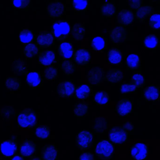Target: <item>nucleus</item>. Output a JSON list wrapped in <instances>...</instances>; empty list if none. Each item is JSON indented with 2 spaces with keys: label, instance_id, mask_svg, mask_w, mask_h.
<instances>
[{
  "label": "nucleus",
  "instance_id": "1",
  "mask_svg": "<svg viewBox=\"0 0 160 160\" xmlns=\"http://www.w3.org/2000/svg\"><path fill=\"white\" fill-rule=\"evenodd\" d=\"M52 28L53 35L56 40L62 42L68 39L71 28L69 20H56L53 22Z\"/></svg>",
  "mask_w": 160,
  "mask_h": 160
},
{
  "label": "nucleus",
  "instance_id": "2",
  "mask_svg": "<svg viewBox=\"0 0 160 160\" xmlns=\"http://www.w3.org/2000/svg\"><path fill=\"white\" fill-rule=\"evenodd\" d=\"M109 140L112 144L122 145L129 138V132L123 126H114L109 130Z\"/></svg>",
  "mask_w": 160,
  "mask_h": 160
},
{
  "label": "nucleus",
  "instance_id": "3",
  "mask_svg": "<svg viewBox=\"0 0 160 160\" xmlns=\"http://www.w3.org/2000/svg\"><path fill=\"white\" fill-rule=\"evenodd\" d=\"M95 152L100 159L109 160L114 154V145L108 140H101L97 144L95 148Z\"/></svg>",
  "mask_w": 160,
  "mask_h": 160
},
{
  "label": "nucleus",
  "instance_id": "4",
  "mask_svg": "<svg viewBox=\"0 0 160 160\" xmlns=\"http://www.w3.org/2000/svg\"><path fill=\"white\" fill-rule=\"evenodd\" d=\"M37 114L31 110L23 111L18 118V124L20 128H30L35 125L37 122Z\"/></svg>",
  "mask_w": 160,
  "mask_h": 160
},
{
  "label": "nucleus",
  "instance_id": "5",
  "mask_svg": "<svg viewBox=\"0 0 160 160\" xmlns=\"http://www.w3.org/2000/svg\"><path fill=\"white\" fill-rule=\"evenodd\" d=\"M94 136L91 132L88 131H80L76 137L77 146L80 149H88L94 142Z\"/></svg>",
  "mask_w": 160,
  "mask_h": 160
},
{
  "label": "nucleus",
  "instance_id": "6",
  "mask_svg": "<svg viewBox=\"0 0 160 160\" xmlns=\"http://www.w3.org/2000/svg\"><path fill=\"white\" fill-rule=\"evenodd\" d=\"M104 72L102 67L93 66L88 71L87 80L92 86H99L104 80Z\"/></svg>",
  "mask_w": 160,
  "mask_h": 160
},
{
  "label": "nucleus",
  "instance_id": "7",
  "mask_svg": "<svg viewBox=\"0 0 160 160\" xmlns=\"http://www.w3.org/2000/svg\"><path fill=\"white\" fill-rule=\"evenodd\" d=\"M77 88L76 85L73 81L65 80L57 85V93L62 98L74 97Z\"/></svg>",
  "mask_w": 160,
  "mask_h": 160
},
{
  "label": "nucleus",
  "instance_id": "8",
  "mask_svg": "<svg viewBox=\"0 0 160 160\" xmlns=\"http://www.w3.org/2000/svg\"><path fill=\"white\" fill-rule=\"evenodd\" d=\"M109 38L114 44H119L125 42L127 39L126 27L120 25L114 27L109 32Z\"/></svg>",
  "mask_w": 160,
  "mask_h": 160
},
{
  "label": "nucleus",
  "instance_id": "9",
  "mask_svg": "<svg viewBox=\"0 0 160 160\" xmlns=\"http://www.w3.org/2000/svg\"><path fill=\"white\" fill-rule=\"evenodd\" d=\"M148 153V146L146 143L136 142L131 148V156L133 160H145Z\"/></svg>",
  "mask_w": 160,
  "mask_h": 160
},
{
  "label": "nucleus",
  "instance_id": "10",
  "mask_svg": "<svg viewBox=\"0 0 160 160\" xmlns=\"http://www.w3.org/2000/svg\"><path fill=\"white\" fill-rule=\"evenodd\" d=\"M46 9L49 17L60 18L65 12V5L63 2L58 1L49 2L47 5Z\"/></svg>",
  "mask_w": 160,
  "mask_h": 160
},
{
  "label": "nucleus",
  "instance_id": "11",
  "mask_svg": "<svg viewBox=\"0 0 160 160\" xmlns=\"http://www.w3.org/2000/svg\"><path fill=\"white\" fill-rule=\"evenodd\" d=\"M74 48L70 42H61L58 47V54L60 58L63 60L72 59L74 56Z\"/></svg>",
  "mask_w": 160,
  "mask_h": 160
},
{
  "label": "nucleus",
  "instance_id": "12",
  "mask_svg": "<svg viewBox=\"0 0 160 160\" xmlns=\"http://www.w3.org/2000/svg\"><path fill=\"white\" fill-rule=\"evenodd\" d=\"M133 102L130 99H123L117 103L115 111L119 117H125L129 116L132 112Z\"/></svg>",
  "mask_w": 160,
  "mask_h": 160
},
{
  "label": "nucleus",
  "instance_id": "13",
  "mask_svg": "<svg viewBox=\"0 0 160 160\" xmlns=\"http://www.w3.org/2000/svg\"><path fill=\"white\" fill-rule=\"evenodd\" d=\"M74 61L78 66H87L91 62V53L85 48H79L75 51Z\"/></svg>",
  "mask_w": 160,
  "mask_h": 160
},
{
  "label": "nucleus",
  "instance_id": "14",
  "mask_svg": "<svg viewBox=\"0 0 160 160\" xmlns=\"http://www.w3.org/2000/svg\"><path fill=\"white\" fill-rule=\"evenodd\" d=\"M134 13L128 9L120 11L117 15V22L120 26L126 27L132 25L135 20Z\"/></svg>",
  "mask_w": 160,
  "mask_h": 160
},
{
  "label": "nucleus",
  "instance_id": "15",
  "mask_svg": "<svg viewBox=\"0 0 160 160\" xmlns=\"http://www.w3.org/2000/svg\"><path fill=\"white\" fill-rule=\"evenodd\" d=\"M124 78V72L120 69H108L104 77V80L111 84L120 83Z\"/></svg>",
  "mask_w": 160,
  "mask_h": 160
},
{
  "label": "nucleus",
  "instance_id": "16",
  "mask_svg": "<svg viewBox=\"0 0 160 160\" xmlns=\"http://www.w3.org/2000/svg\"><path fill=\"white\" fill-rule=\"evenodd\" d=\"M38 62L41 65L48 67L52 66L57 62V55L54 50H46L39 54Z\"/></svg>",
  "mask_w": 160,
  "mask_h": 160
},
{
  "label": "nucleus",
  "instance_id": "17",
  "mask_svg": "<svg viewBox=\"0 0 160 160\" xmlns=\"http://www.w3.org/2000/svg\"><path fill=\"white\" fill-rule=\"evenodd\" d=\"M54 37L53 33L48 32H42L35 39L36 44L42 48L50 47L54 44Z\"/></svg>",
  "mask_w": 160,
  "mask_h": 160
},
{
  "label": "nucleus",
  "instance_id": "18",
  "mask_svg": "<svg viewBox=\"0 0 160 160\" xmlns=\"http://www.w3.org/2000/svg\"><path fill=\"white\" fill-rule=\"evenodd\" d=\"M143 94V97L147 102L159 101L160 97V87L156 85H150L144 89Z\"/></svg>",
  "mask_w": 160,
  "mask_h": 160
},
{
  "label": "nucleus",
  "instance_id": "19",
  "mask_svg": "<svg viewBox=\"0 0 160 160\" xmlns=\"http://www.w3.org/2000/svg\"><path fill=\"white\" fill-rule=\"evenodd\" d=\"M93 92V88L89 85H80L77 88L74 98L78 100H86L88 99Z\"/></svg>",
  "mask_w": 160,
  "mask_h": 160
},
{
  "label": "nucleus",
  "instance_id": "20",
  "mask_svg": "<svg viewBox=\"0 0 160 160\" xmlns=\"http://www.w3.org/2000/svg\"><path fill=\"white\" fill-rule=\"evenodd\" d=\"M123 54L116 48H112L107 54L108 62L111 65H118L121 63Z\"/></svg>",
  "mask_w": 160,
  "mask_h": 160
},
{
  "label": "nucleus",
  "instance_id": "21",
  "mask_svg": "<svg viewBox=\"0 0 160 160\" xmlns=\"http://www.w3.org/2000/svg\"><path fill=\"white\" fill-rule=\"evenodd\" d=\"M17 149V144L12 140L3 141L1 144L0 150L2 153L6 157H11L14 155Z\"/></svg>",
  "mask_w": 160,
  "mask_h": 160
},
{
  "label": "nucleus",
  "instance_id": "22",
  "mask_svg": "<svg viewBox=\"0 0 160 160\" xmlns=\"http://www.w3.org/2000/svg\"><path fill=\"white\" fill-rule=\"evenodd\" d=\"M72 37L74 41H81L85 39L86 33L85 26L81 23H76L71 27Z\"/></svg>",
  "mask_w": 160,
  "mask_h": 160
},
{
  "label": "nucleus",
  "instance_id": "23",
  "mask_svg": "<svg viewBox=\"0 0 160 160\" xmlns=\"http://www.w3.org/2000/svg\"><path fill=\"white\" fill-rule=\"evenodd\" d=\"M26 81L29 88H36L42 82L41 73L39 72H29L26 74Z\"/></svg>",
  "mask_w": 160,
  "mask_h": 160
},
{
  "label": "nucleus",
  "instance_id": "24",
  "mask_svg": "<svg viewBox=\"0 0 160 160\" xmlns=\"http://www.w3.org/2000/svg\"><path fill=\"white\" fill-rule=\"evenodd\" d=\"M37 147L32 140H25L20 147V154L23 157H30L36 152Z\"/></svg>",
  "mask_w": 160,
  "mask_h": 160
},
{
  "label": "nucleus",
  "instance_id": "25",
  "mask_svg": "<svg viewBox=\"0 0 160 160\" xmlns=\"http://www.w3.org/2000/svg\"><path fill=\"white\" fill-rule=\"evenodd\" d=\"M58 152V150L54 144L46 145L42 151V159L43 160H57Z\"/></svg>",
  "mask_w": 160,
  "mask_h": 160
},
{
  "label": "nucleus",
  "instance_id": "26",
  "mask_svg": "<svg viewBox=\"0 0 160 160\" xmlns=\"http://www.w3.org/2000/svg\"><path fill=\"white\" fill-rule=\"evenodd\" d=\"M154 9L153 6L150 5L142 6L139 9L135 11V18L139 22H143L145 21L148 16H150L154 12Z\"/></svg>",
  "mask_w": 160,
  "mask_h": 160
},
{
  "label": "nucleus",
  "instance_id": "27",
  "mask_svg": "<svg viewBox=\"0 0 160 160\" xmlns=\"http://www.w3.org/2000/svg\"><path fill=\"white\" fill-rule=\"evenodd\" d=\"M117 7L115 4L109 1H105L101 8L102 16L106 18H110L116 14Z\"/></svg>",
  "mask_w": 160,
  "mask_h": 160
},
{
  "label": "nucleus",
  "instance_id": "28",
  "mask_svg": "<svg viewBox=\"0 0 160 160\" xmlns=\"http://www.w3.org/2000/svg\"><path fill=\"white\" fill-rule=\"evenodd\" d=\"M143 45L147 49H156L159 46V38L156 34L146 35L143 38Z\"/></svg>",
  "mask_w": 160,
  "mask_h": 160
},
{
  "label": "nucleus",
  "instance_id": "29",
  "mask_svg": "<svg viewBox=\"0 0 160 160\" xmlns=\"http://www.w3.org/2000/svg\"><path fill=\"white\" fill-rule=\"evenodd\" d=\"M127 68L132 71L139 69L140 66V57L136 53H132L127 56L125 61Z\"/></svg>",
  "mask_w": 160,
  "mask_h": 160
},
{
  "label": "nucleus",
  "instance_id": "30",
  "mask_svg": "<svg viewBox=\"0 0 160 160\" xmlns=\"http://www.w3.org/2000/svg\"><path fill=\"white\" fill-rule=\"evenodd\" d=\"M107 40L102 36L93 37L90 42L91 48L92 51L100 52L103 51L106 46Z\"/></svg>",
  "mask_w": 160,
  "mask_h": 160
},
{
  "label": "nucleus",
  "instance_id": "31",
  "mask_svg": "<svg viewBox=\"0 0 160 160\" xmlns=\"http://www.w3.org/2000/svg\"><path fill=\"white\" fill-rule=\"evenodd\" d=\"M12 71L16 74H26L28 73V66L25 61L18 58L13 62Z\"/></svg>",
  "mask_w": 160,
  "mask_h": 160
},
{
  "label": "nucleus",
  "instance_id": "32",
  "mask_svg": "<svg viewBox=\"0 0 160 160\" xmlns=\"http://www.w3.org/2000/svg\"><path fill=\"white\" fill-rule=\"evenodd\" d=\"M34 38V33L29 29L23 28L19 32V41L23 45H27L32 43Z\"/></svg>",
  "mask_w": 160,
  "mask_h": 160
},
{
  "label": "nucleus",
  "instance_id": "33",
  "mask_svg": "<svg viewBox=\"0 0 160 160\" xmlns=\"http://www.w3.org/2000/svg\"><path fill=\"white\" fill-rule=\"evenodd\" d=\"M93 101L99 105H107L110 102V97L107 92L99 91L94 93Z\"/></svg>",
  "mask_w": 160,
  "mask_h": 160
},
{
  "label": "nucleus",
  "instance_id": "34",
  "mask_svg": "<svg viewBox=\"0 0 160 160\" xmlns=\"http://www.w3.org/2000/svg\"><path fill=\"white\" fill-rule=\"evenodd\" d=\"M60 69L66 76H72L76 72V64L71 60H63L60 64Z\"/></svg>",
  "mask_w": 160,
  "mask_h": 160
},
{
  "label": "nucleus",
  "instance_id": "35",
  "mask_svg": "<svg viewBox=\"0 0 160 160\" xmlns=\"http://www.w3.org/2000/svg\"><path fill=\"white\" fill-rule=\"evenodd\" d=\"M39 48L33 43L26 45L23 48L24 55L27 58L32 59L39 53Z\"/></svg>",
  "mask_w": 160,
  "mask_h": 160
},
{
  "label": "nucleus",
  "instance_id": "36",
  "mask_svg": "<svg viewBox=\"0 0 160 160\" xmlns=\"http://www.w3.org/2000/svg\"><path fill=\"white\" fill-rule=\"evenodd\" d=\"M5 85L9 90H18L21 87V81L16 77H8L5 80Z\"/></svg>",
  "mask_w": 160,
  "mask_h": 160
},
{
  "label": "nucleus",
  "instance_id": "37",
  "mask_svg": "<svg viewBox=\"0 0 160 160\" xmlns=\"http://www.w3.org/2000/svg\"><path fill=\"white\" fill-rule=\"evenodd\" d=\"M88 105L86 103H77L73 108L74 116L77 118H83L88 115Z\"/></svg>",
  "mask_w": 160,
  "mask_h": 160
},
{
  "label": "nucleus",
  "instance_id": "38",
  "mask_svg": "<svg viewBox=\"0 0 160 160\" xmlns=\"http://www.w3.org/2000/svg\"><path fill=\"white\" fill-rule=\"evenodd\" d=\"M35 136L41 139H47L50 138V128L47 125H40L36 128Z\"/></svg>",
  "mask_w": 160,
  "mask_h": 160
},
{
  "label": "nucleus",
  "instance_id": "39",
  "mask_svg": "<svg viewBox=\"0 0 160 160\" xmlns=\"http://www.w3.org/2000/svg\"><path fill=\"white\" fill-rule=\"evenodd\" d=\"M108 128V122L106 119L104 118H98L94 122V130L98 133H102Z\"/></svg>",
  "mask_w": 160,
  "mask_h": 160
},
{
  "label": "nucleus",
  "instance_id": "40",
  "mask_svg": "<svg viewBox=\"0 0 160 160\" xmlns=\"http://www.w3.org/2000/svg\"><path fill=\"white\" fill-rule=\"evenodd\" d=\"M43 76L48 81L55 80L58 77V69L55 66L46 67L43 72Z\"/></svg>",
  "mask_w": 160,
  "mask_h": 160
},
{
  "label": "nucleus",
  "instance_id": "41",
  "mask_svg": "<svg viewBox=\"0 0 160 160\" xmlns=\"http://www.w3.org/2000/svg\"><path fill=\"white\" fill-rule=\"evenodd\" d=\"M148 27L151 29L159 31L160 28V14L159 12H153L150 16Z\"/></svg>",
  "mask_w": 160,
  "mask_h": 160
},
{
  "label": "nucleus",
  "instance_id": "42",
  "mask_svg": "<svg viewBox=\"0 0 160 160\" xmlns=\"http://www.w3.org/2000/svg\"><path fill=\"white\" fill-rule=\"evenodd\" d=\"M72 3L73 10L77 12H80L88 9L89 1L87 0H73Z\"/></svg>",
  "mask_w": 160,
  "mask_h": 160
},
{
  "label": "nucleus",
  "instance_id": "43",
  "mask_svg": "<svg viewBox=\"0 0 160 160\" xmlns=\"http://www.w3.org/2000/svg\"><path fill=\"white\" fill-rule=\"evenodd\" d=\"M132 84L138 88H143L145 85L146 78L140 73H135L132 74L131 80Z\"/></svg>",
  "mask_w": 160,
  "mask_h": 160
},
{
  "label": "nucleus",
  "instance_id": "44",
  "mask_svg": "<svg viewBox=\"0 0 160 160\" xmlns=\"http://www.w3.org/2000/svg\"><path fill=\"white\" fill-rule=\"evenodd\" d=\"M138 88L134 85L128 83H124L121 86L120 92L122 94H128L135 92Z\"/></svg>",
  "mask_w": 160,
  "mask_h": 160
},
{
  "label": "nucleus",
  "instance_id": "45",
  "mask_svg": "<svg viewBox=\"0 0 160 160\" xmlns=\"http://www.w3.org/2000/svg\"><path fill=\"white\" fill-rule=\"evenodd\" d=\"M30 2V0H13L12 5L15 8L24 10L28 8Z\"/></svg>",
  "mask_w": 160,
  "mask_h": 160
},
{
  "label": "nucleus",
  "instance_id": "46",
  "mask_svg": "<svg viewBox=\"0 0 160 160\" xmlns=\"http://www.w3.org/2000/svg\"><path fill=\"white\" fill-rule=\"evenodd\" d=\"M128 6L130 7L131 10H137L140 7L143 6V1L141 0H137V1H128Z\"/></svg>",
  "mask_w": 160,
  "mask_h": 160
},
{
  "label": "nucleus",
  "instance_id": "47",
  "mask_svg": "<svg viewBox=\"0 0 160 160\" xmlns=\"http://www.w3.org/2000/svg\"><path fill=\"white\" fill-rule=\"evenodd\" d=\"M78 160H95L94 155L90 152H83L79 156Z\"/></svg>",
  "mask_w": 160,
  "mask_h": 160
},
{
  "label": "nucleus",
  "instance_id": "48",
  "mask_svg": "<svg viewBox=\"0 0 160 160\" xmlns=\"http://www.w3.org/2000/svg\"><path fill=\"white\" fill-rule=\"evenodd\" d=\"M122 126L124 127V128H125L129 132H132V131H133L134 128V125H133L132 122L129 121L125 122Z\"/></svg>",
  "mask_w": 160,
  "mask_h": 160
},
{
  "label": "nucleus",
  "instance_id": "49",
  "mask_svg": "<svg viewBox=\"0 0 160 160\" xmlns=\"http://www.w3.org/2000/svg\"><path fill=\"white\" fill-rule=\"evenodd\" d=\"M12 160H24V159L19 155H16L15 156Z\"/></svg>",
  "mask_w": 160,
  "mask_h": 160
},
{
  "label": "nucleus",
  "instance_id": "50",
  "mask_svg": "<svg viewBox=\"0 0 160 160\" xmlns=\"http://www.w3.org/2000/svg\"><path fill=\"white\" fill-rule=\"evenodd\" d=\"M31 160H41V158H39V157H33V158H32Z\"/></svg>",
  "mask_w": 160,
  "mask_h": 160
}]
</instances>
